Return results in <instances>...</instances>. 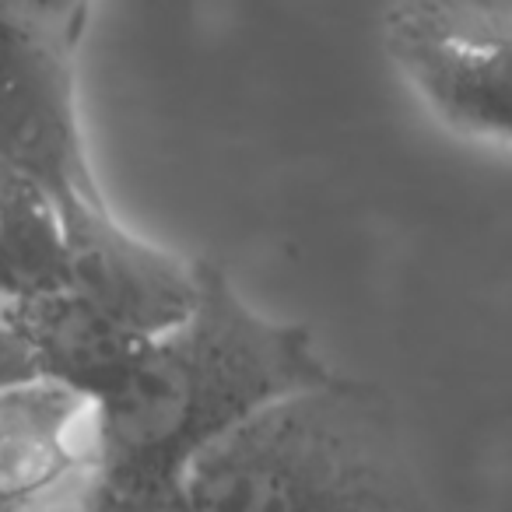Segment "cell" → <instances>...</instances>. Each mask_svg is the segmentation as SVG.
I'll use <instances>...</instances> for the list:
<instances>
[{"label":"cell","instance_id":"cell-1","mask_svg":"<svg viewBox=\"0 0 512 512\" xmlns=\"http://www.w3.org/2000/svg\"><path fill=\"white\" fill-rule=\"evenodd\" d=\"M193 278L190 313L148 337L120 390L92 411V481L183 484L235 428L334 372L313 330L260 313L218 264L193 260Z\"/></svg>","mask_w":512,"mask_h":512},{"label":"cell","instance_id":"cell-2","mask_svg":"<svg viewBox=\"0 0 512 512\" xmlns=\"http://www.w3.org/2000/svg\"><path fill=\"white\" fill-rule=\"evenodd\" d=\"M183 491L197 512H435L393 397L341 372L207 449Z\"/></svg>","mask_w":512,"mask_h":512},{"label":"cell","instance_id":"cell-3","mask_svg":"<svg viewBox=\"0 0 512 512\" xmlns=\"http://www.w3.org/2000/svg\"><path fill=\"white\" fill-rule=\"evenodd\" d=\"M85 4H0V165L60 218L109 204L78 109Z\"/></svg>","mask_w":512,"mask_h":512},{"label":"cell","instance_id":"cell-4","mask_svg":"<svg viewBox=\"0 0 512 512\" xmlns=\"http://www.w3.org/2000/svg\"><path fill=\"white\" fill-rule=\"evenodd\" d=\"M379 36L397 78L435 123L481 148L509 151V0H404L383 11Z\"/></svg>","mask_w":512,"mask_h":512},{"label":"cell","instance_id":"cell-5","mask_svg":"<svg viewBox=\"0 0 512 512\" xmlns=\"http://www.w3.org/2000/svg\"><path fill=\"white\" fill-rule=\"evenodd\" d=\"M71 260V292L109 313L137 337H158L193 306V260L144 239L109 204L60 218Z\"/></svg>","mask_w":512,"mask_h":512},{"label":"cell","instance_id":"cell-6","mask_svg":"<svg viewBox=\"0 0 512 512\" xmlns=\"http://www.w3.org/2000/svg\"><path fill=\"white\" fill-rule=\"evenodd\" d=\"M92 477V411L53 386L0 397V512H60Z\"/></svg>","mask_w":512,"mask_h":512},{"label":"cell","instance_id":"cell-7","mask_svg":"<svg viewBox=\"0 0 512 512\" xmlns=\"http://www.w3.org/2000/svg\"><path fill=\"white\" fill-rule=\"evenodd\" d=\"M0 313L29 344L39 383L67 393L88 411L120 390L148 341L71 288Z\"/></svg>","mask_w":512,"mask_h":512},{"label":"cell","instance_id":"cell-8","mask_svg":"<svg viewBox=\"0 0 512 512\" xmlns=\"http://www.w3.org/2000/svg\"><path fill=\"white\" fill-rule=\"evenodd\" d=\"M71 288L60 214L43 193L0 165V309Z\"/></svg>","mask_w":512,"mask_h":512},{"label":"cell","instance_id":"cell-9","mask_svg":"<svg viewBox=\"0 0 512 512\" xmlns=\"http://www.w3.org/2000/svg\"><path fill=\"white\" fill-rule=\"evenodd\" d=\"M60 512H197L183 484L162 488H113L88 477V484Z\"/></svg>","mask_w":512,"mask_h":512}]
</instances>
